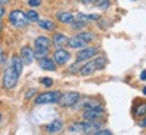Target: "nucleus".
<instances>
[{"label": "nucleus", "instance_id": "obj_1", "mask_svg": "<svg viewBox=\"0 0 146 135\" xmlns=\"http://www.w3.org/2000/svg\"><path fill=\"white\" fill-rule=\"evenodd\" d=\"M100 128L99 123H94V120H88V122H76L73 124L69 126V132H74V134H94L95 131Z\"/></svg>", "mask_w": 146, "mask_h": 135}, {"label": "nucleus", "instance_id": "obj_2", "mask_svg": "<svg viewBox=\"0 0 146 135\" xmlns=\"http://www.w3.org/2000/svg\"><path fill=\"white\" fill-rule=\"evenodd\" d=\"M106 58L104 57H96L95 60H92V61H89V62H87L85 65H83V66L80 68V74L81 76H91V74H94L96 70H100V69H104L106 66Z\"/></svg>", "mask_w": 146, "mask_h": 135}, {"label": "nucleus", "instance_id": "obj_3", "mask_svg": "<svg viewBox=\"0 0 146 135\" xmlns=\"http://www.w3.org/2000/svg\"><path fill=\"white\" fill-rule=\"evenodd\" d=\"M50 43L52 41L47 38V36H38L35 39V50H34V57L36 60H41V58L46 57L49 49H50Z\"/></svg>", "mask_w": 146, "mask_h": 135}, {"label": "nucleus", "instance_id": "obj_4", "mask_svg": "<svg viewBox=\"0 0 146 135\" xmlns=\"http://www.w3.org/2000/svg\"><path fill=\"white\" fill-rule=\"evenodd\" d=\"M18 80H19V74L15 72V69L12 66L7 68L5 69L4 74H3V87L5 89H14L18 84Z\"/></svg>", "mask_w": 146, "mask_h": 135}, {"label": "nucleus", "instance_id": "obj_5", "mask_svg": "<svg viewBox=\"0 0 146 135\" xmlns=\"http://www.w3.org/2000/svg\"><path fill=\"white\" fill-rule=\"evenodd\" d=\"M8 19H10L11 24L14 27H18V28H23V27H26L27 24H29V19H27L26 14L21 10L11 11Z\"/></svg>", "mask_w": 146, "mask_h": 135}, {"label": "nucleus", "instance_id": "obj_6", "mask_svg": "<svg viewBox=\"0 0 146 135\" xmlns=\"http://www.w3.org/2000/svg\"><path fill=\"white\" fill-rule=\"evenodd\" d=\"M60 96H61V93H60L58 91L43 92V93L38 95L35 99H34V103H35V104H53V103H58Z\"/></svg>", "mask_w": 146, "mask_h": 135}, {"label": "nucleus", "instance_id": "obj_7", "mask_svg": "<svg viewBox=\"0 0 146 135\" xmlns=\"http://www.w3.org/2000/svg\"><path fill=\"white\" fill-rule=\"evenodd\" d=\"M80 100V93L78 92H66L62 93L58 99V104L61 107H73L76 105Z\"/></svg>", "mask_w": 146, "mask_h": 135}, {"label": "nucleus", "instance_id": "obj_8", "mask_svg": "<svg viewBox=\"0 0 146 135\" xmlns=\"http://www.w3.org/2000/svg\"><path fill=\"white\" fill-rule=\"evenodd\" d=\"M69 60H70V54H69V52L64 50L62 47L57 49V50L54 52V54H53V61L56 62V65H60V66L65 65Z\"/></svg>", "mask_w": 146, "mask_h": 135}, {"label": "nucleus", "instance_id": "obj_9", "mask_svg": "<svg viewBox=\"0 0 146 135\" xmlns=\"http://www.w3.org/2000/svg\"><path fill=\"white\" fill-rule=\"evenodd\" d=\"M99 53V49L95 46H91V47H83L80 52L77 53V61H87V60H91L94 58L96 54Z\"/></svg>", "mask_w": 146, "mask_h": 135}, {"label": "nucleus", "instance_id": "obj_10", "mask_svg": "<svg viewBox=\"0 0 146 135\" xmlns=\"http://www.w3.org/2000/svg\"><path fill=\"white\" fill-rule=\"evenodd\" d=\"M103 115H104V109L102 108L100 105L98 107H95V108H88L85 109V112L83 114L84 119L87 120H98V119H102L103 118Z\"/></svg>", "mask_w": 146, "mask_h": 135}, {"label": "nucleus", "instance_id": "obj_11", "mask_svg": "<svg viewBox=\"0 0 146 135\" xmlns=\"http://www.w3.org/2000/svg\"><path fill=\"white\" fill-rule=\"evenodd\" d=\"M21 58H22V61H23L25 65H30V64H33L34 58H35L34 57V50L29 46H23L21 49Z\"/></svg>", "mask_w": 146, "mask_h": 135}, {"label": "nucleus", "instance_id": "obj_12", "mask_svg": "<svg viewBox=\"0 0 146 135\" xmlns=\"http://www.w3.org/2000/svg\"><path fill=\"white\" fill-rule=\"evenodd\" d=\"M38 64H39V66H41L43 70H50V72H54V70H56V68H57L56 62H54L53 60H50V58H47V57H43V58H41V60H38Z\"/></svg>", "mask_w": 146, "mask_h": 135}, {"label": "nucleus", "instance_id": "obj_13", "mask_svg": "<svg viewBox=\"0 0 146 135\" xmlns=\"http://www.w3.org/2000/svg\"><path fill=\"white\" fill-rule=\"evenodd\" d=\"M62 127H64L62 122L60 119H56V120H53V122H50V123L46 126V131L49 134H57V132H60V131L62 130Z\"/></svg>", "mask_w": 146, "mask_h": 135}, {"label": "nucleus", "instance_id": "obj_14", "mask_svg": "<svg viewBox=\"0 0 146 135\" xmlns=\"http://www.w3.org/2000/svg\"><path fill=\"white\" fill-rule=\"evenodd\" d=\"M52 43L57 47V49H60V47L65 46V45L68 43V38H66V35H64L62 32H57V34L53 35Z\"/></svg>", "mask_w": 146, "mask_h": 135}, {"label": "nucleus", "instance_id": "obj_15", "mask_svg": "<svg viewBox=\"0 0 146 135\" xmlns=\"http://www.w3.org/2000/svg\"><path fill=\"white\" fill-rule=\"evenodd\" d=\"M57 21H60L61 23L70 24V23H73V22H74V16H73L72 12L64 11V12H58V14H57Z\"/></svg>", "mask_w": 146, "mask_h": 135}, {"label": "nucleus", "instance_id": "obj_16", "mask_svg": "<svg viewBox=\"0 0 146 135\" xmlns=\"http://www.w3.org/2000/svg\"><path fill=\"white\" fill-rule=\"evenodd\" d=\"M68 45L72 49H83L87 45V42L84 41V39H81L78 35H76V36H72L70 39H68Z\"/></svg>", "mask_w": 146, "mask_h": 135}, {"label": "nucleus", "instance_id": "obj_17", "mask_svg": "<svg viewBox=\"0 0 146 135\" xmlns=\"http://www.w3.org/2000/svg\"><path fill=\"white\" fill-rule=\"evenodd\" d=\"M11 66L15 69V72L21 76V73H22V70H23V61H22V58H21V56L18 57V56H14L12 57V61H11Z\"/></svg>", "mask_w": 146, "mask_h": 135}, {"label": "nucleus", "instance_id": "obj_18", "mask_svg": "<svg viewBox=\"0 0 146 135\" xmlns=\"http://www.w3.org/2000/svg\"><path fill=\"white\" fill-rule=\"evenodd\" d=\"M38 26L41 27V28H43V30H46V31H53L56 28L54 22L49 21V19H39L38 21Z\"/></svg>", "mask_w": 146, "mask_h": 135}, {"label": "nucleus", "instance_id": "obj_19", "mask_svg": "<svg viewBox=\"0 0 146 135\" xmlns=\"http://www.w3.org/2000/svg\"><path fill=\"white\" fill-rule=\"evenodd\" d=\"M26 16H27V19H29V22H38L39 21V15H38V12L34 10L27 11Z\"/></svg>", "mask_w": 146, "mask_h": 135}, {"label": "nucleus", "instance_id": "obj_20", "mask_svg": "<svg viewBox=\"0 0 146 135\" xmlns=\"http://www.w3.org/2000/svg\"><path fill=\"white\" fill-rule=\"evenodd\" d=\"M77 35L80 36L81 39H84L87 43H89L91 41H94V38H95V34H92V32H80Z\"/></svg>", "mask_w": 146, "mask_h": 135}, {"label": "nucleus", "instance_id": "obj_21", "mask_svg": "<svg viewBox=\"0 0 146 135\" xmlns=\"http://www.w3.org/2000/svg\"><path fill=\"white\" fill-rule=\"evenodd\" d=\"M110 1L111 0H95V5L98 8H102V10H106L110 7Z\"/></svg>", "mask_w": 146, "mask_h": 135}, {"label": "nucleus", "instance_id": "obj_22", "mask_svg": "<svg viewBox=\"0 0 146 135\" xmlns=\"http://www.w3.org/2000/svg\"><path fill=\"white\" fill-rule=\"evenodd\" d=\"M145 114H146V103H142L135 108V115L137 116H143Z\"/></svg>", "mask_w": 146, "mask_h": 135}, {"label": "nucleus", "instance_id": "obj_23", "mask_svg": "<svg viewBox=\"0 0 146 135\" xmlns=\"http://www.w3.org/2000/svg\"><path fill=\"white\" fill-rule=\"evenodd\" d=\"M85 26H87V22L77 21V19L72 23V27H73V28H76V30H81V28H84Z\"/></svg>", "mask_w": 146, "mask_h": 135}, {"label": "nucleus", "instance_id": "obj_24", "mask_svg": "<svg viewBox=\"0 0 146 135\" xmlns=\"http://www.w3.org/2000/svg\"><path fill=\"white\" fill-rule=\"evenodd\" d=\"M41 83L43 84L45 87H47V88H50V87L53 85V80H52V78H49V77H43V78L41 80Z\"/></svg>", "mask_w": 146, "mask_h": 135}, {"label": "nucleus", "instance_id": "obj_25", "mask_svg": "<svg viewBox=\"0 0 146 135\" xmlns=\"http://www.w3.org/2000/svg\"><path fill=\"white\" fill-rule=\"evenodd\" d=\"M94 134L95 135H111L112 132H111L110 130H100V128H99L98 131H95Z\"/></svg>", "mask_w": 146, "mask_h": 135}, {"label": "nucleus", "instance_id": "obj_26", "mask_svg": "<svg viewBox=\"0 0 146 135\" xmlns=\"http://www.w3.org/2000/svg\"><path fill=\"white\" fill-rule=\"evenodd\" d=\"M27 3L30 7H38V5H41V0H29Z\"/></svg>", "mask_w": 146, "mask_h": 135}, {"label": "nucleus", "instance_id": "obj_27", "mask_svg": "<svg viewBox=\"0 0 146 135\" xmlns=\"http://www.w3.org/2000/svg\"><path fill=\"white\" fill-rule=\"evenodd\" d=\"M78 64H80V61H77V62L76 64H73L72 66H70V69H69V73H76L77 72V70H80V69H78Z\"/></svg>", "mask_w": 146, "mask_h": 135}, {"label": "nucleus", "instance_id": "obj_28", "mask_svg": "<svg viewBox=\"0 0 146 135\" xmlns=\"http://www.w3.org/2000/svg\"><path fill=\"white\" fill-rule=\"evenodd\" d=\"M76 19H77V21L87 22V21H88V16H87V15H84V14H78V15L76 16Z\"/></svg>", "mask_w": 146, "mask_h": 135}, {"label": "nucleus", "instance_id": "obj_29", "mask_svg": "<svg viewBox=\"0 0 146 135\" xmlns=\"http://www.w3.org/2000/svg\"><path fill=\"white\" fill-rule=\"evenodd\" d=\"M4 14H5V10H4V7H1V5H0V19H1V18L4 16Z\"/></svg>", "mask_w": 146, "mask_h": 135}, {"label": "nucleus", "instance_id": "obj_30", "mask_svg": "<svg viewBox=\"0 0 146 135\" xmlns=\"http://www.w3.org/2000/svg\"><path fill=\"white\" fill-rule=\"evenodd\" d=\"M139 126H141L142 128H146V118H145V119H142L141 122H139Z\"/></svg>", "mask_w": 146, "mask_h": 135}, {"label": "nucleus", "instance_id": "obj_31", "mask_svg": "<svg viewBox=\"0 0 146 135\" xmlns=\"http://www.w3.org/2000/svg\"><path fill=\"white\" fill-rule=\"evenodd\" d=\"M88 19H91V21H98V19H99V16L98 15H89Z\"/></svg>", "mask_w": 146, "mask_h": 135}, {"label": "nucleus", "instance_id": "obj_32", "mask_svg": "<svg viewBox=\"0 0 146 135\" xmlns=\"http://www.w3.org/2000/svg\"><path fill=\"white\" fill-rule=\"evenodd\" d=\"M34 92H35V89H31V91H30V92H29V93L26 95V99H30V97L33 96V93H34Z\"/></svg>", "mask_w": 146, "mask_h": 135}, {"label": "nucleus", "instance_id": "obj_33", "mask_svg": "<svg viewBox=\"0 0 146 135\" xmlns=\"http://www.w3.org/2000/svg\"><path fill=\"white\" fill-rule=\"evenodd\" d=\"M3 61H4V54H3V50L0 49V64L3 62Z\"/></svg>", "mask_w": 146, "mask_h": 135}, {"label": "nucleus", "instance_id": "obj_34", "mask_svg": "<svg viewBox=\"0 0 146 135\" xmlns=\"http://www.w3.org/2000/svg\"><path fill=\"white\" fill-rule=\"evenodd\" d=\"M141 80H143V81H146V70H143V72L141 73Z\"/></svg>", "mask_w": 146, "mask_h": 135}, {"label": "nucleus", "instance_id": "obj_35", "mask_svg": "<svg viewBox=\"0 0 146 135\" xmlns=\"http://www.w3.org/2000/svg\"><path fill=\"white\" fill-rule=\"evenodd\" d=\"M95 0H81V3H84V4H91V3H94Z\"/></svg>", "mask_w": 146, "mask_h": 135}, {"label": "nucleus", "instance_id": "obj_36", "mask_svg": "<svg viewBox=\"0 0 146 135\" xmlns=\"http://www.w3.org/2000/svg\"><path fill=\"white\" fill-rule=\"evenodd\" d=\"M7 3H10V0H0V4H7Z\"/></svg>", "mask_w": 146, "mask_h": 135}, {"label": "nucleus", "instance_id": "obj_37", "mask_svg": "<svg viewBox=\"0 0 146 135\" xmlns=\"http://www.w3.org/2000/svg\"><path fill=\"white\" fill-rule=\"evenodd\" d=\"M143 93L146 95V87H145V88H143Z\"/></svg>", "mask_w": 146, "mask_h": 135}, {"label": "nucleus", "instance_id": "obj_38", "mask_svg": "<svg viewBox=\"0 0 146 135\" xmlns=\"http://www.w3.org/2000/svg\"><path fill=\"white\" fill-rule=\"evenodd\" d=\"M0 122H1V114H0Z\"/></svg>", "mask_w": 146, "mask_h": 135}]
</instances>
